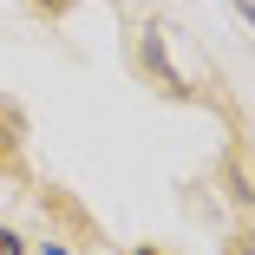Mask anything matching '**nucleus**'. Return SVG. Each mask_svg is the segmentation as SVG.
I'll return each instance as SVG.
<instances>
[{
  "label": "nucleus",
  "mask_w": 255,
  "mask_h": 255,
  "mask_svg": "<svg viewBox=\"0 0 255 255\" xmlns=\"http://www.w3.org/2000/svg\"><path fill=\"white\" fill-rule=\"evenodd\" d=\"M13 150H20V112L0 105V164H13Z\"/></svg>",
  "instance_id": "f257e3e1"
},
{
  "label": "nucleus",
  "mask_w": 255,
  "mask_h": 255,
  "mask_svg": "<svg viewBox=\"0 0 255 255\" xmlns=\"http://www.w3.org/2000/svg\"><path fill=\"white\" fill-rule=\"evenodd\" d=\"M0 255H20V236L13 229H0Z\"/></svg>",
  "instance_id": "f03ea898"
},
{
  "label": "nucleus",
  "mask_w": 255,
  "mask_h": 255,
  "mask_svg": "<svg viewBox=\"0 0 255 255\" xmlns=\"http://www.w3.org/2000/svg\"><path fill=\"white\" fill-rule=\"evenodd\" d=\"M33 7H39V13H66L72 0H33Z\"/></svg>",
  "instance_id": "7ed1b4c3"
},
{
  "label": "nucleus",
  "mask_w": 255,
  "mask_h": 255,
  "mask_svg": "<svg viewBox=\"0 0 255 255\" xmlns=\"http://www.w3.org/2000/svg\"><path fill=\"white\" fill-rule=\"evenodd\" d=\"M137 255H157V249H137Z\"/></svg>",
  "instance_id": "20e7f679"
}]
</instances>
